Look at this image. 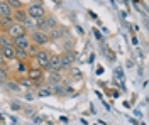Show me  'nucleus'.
<instances>
[{
	"instance_id": "2",
	"label": "nucleus",
	"mask_w": 149,
	"mask_h": 125,
	"mask_svg": "<svg viewBox=\"0 0 149 125\" xmlns=\"http://www.w3.org/2000/svg\"><path fill=\"white\" fill-rule=\"evenodd\" d=\"M29 39H31L32 44H36L39 48H42V46H46V44L51 42L47 32H42V30H31V32H29Z\"/></svg>"
},
{
	"instance_id": "15",
	"label": "nucleus",
	"mask_w": 149,
	"mask_h": 125,
	"mask_svg": "<svg viewBox=\"0 0 149 125\" xmlns=\"http://www.w3.org/2000/svg\"><path fill=\"white\" fill-rule=\"evenodd\" d=\"M51 95H53V90H51L49 85H42V86H39V90H37V96H39V98H42V96H51Z\"/></svg>"
},
{
	"instance_id": "5",
	"label": "nucleus",
	"mask_w": 149,
	"mask_h": 125,
	"mask_svg": "<svg viewBox=\"0 0 149 125\" xmlns=\"http://www.w3.org/2000/svg\"><path fill=\"white\" fill-rule=\"evenodd\" d=\"M5 34H7V36L12 39V41H14V39L20 37V36H24V34H27V30L24 29V26H22V24L12 22V24H10V27L5 30Z\"/></svg>"
},
{
	"instance_id": "28",
	"label": "nucleus",
	"mask_w": 149,
	"mask_h": 125,
	"mask_svg": "<svg viewBox=\"0 0 149 125\" xmlns=\"http://www.w3.org/2000/svg\"><path fill=\"white\" fill-rule=\"evenodd\" d=\"M0 63H2V64H3V63H5V61H3V58H2V54H0Z\"/></svg>"
},
{
	"instance_id": "4",
	"label": "nucleus",
	"mask_w": 149,
	"mask_h": 125,
	"mask_svg": "<svg viewBox=\"0 0 149 125\" xmlns=\"http://www.w3.org/2000/svg\"><path fill=\"white\" fill-rule=\"evenodd\" d=\"M59 59H61L63 71H70L74 63V59H76V52L74 51H63V54H59Z\"/></svg>"
},
{
	"instance_id": "8",
	"label": "nucleus",
	"mask_w": 149,
	"mask_h": 125,
	"mask_svg": "<svg viewBox=\"0 0 149 125\" xmlns=\"http://www.w3.org/2000/svg\"><path fill=\"white\" fill-rule=\"evenodd\" d=\"M29 44H31L29 34H24V36H20V37L14 39V48L15 49H24V51H27Z\"/></svg>"
},
{
	"instance_id": "22",
	"label": "nucleus",
	"mask_w": 149,
	"mask_h": 125,
	"mask_svg": "<svg viewBox=\"0 0 149 125\" xmlns=\"http://www.w3.org/2000/svg\"><path fill=\"white\" fill-rule=\"evenodd\" d=\"M5 85H7V88H9L10 91H15V93L20 90V86H19L17 81H10V79H7V81H5Z\"/></svg>"
},
{
	"instance_id": "10",
	"label": "nucleus",
	"mask_w": 149,
	"mask_h": 125,
	"mask_svg": "<svg viewBox=\"0 0 149 125\" xmlns=\"http://www.w3.org/2000/svg\"><path fill=\"white\" fill-rule=\"evenodd\" d=\"M0 54H2L3 61H14V59H15L14 46H3V48H0Z\"/></svg>"
},
{
	"instance_id": "7",
	"label": "nucleus",
	"mask_w": 149,
	"mask_h": 125,
	"mask_svg": "<svg viewBox=\"0 0 149 125\" xmlns=\"http://www.w3.org/2000/svg\"><path fill=\"white\" fill-rule=\"evenodd\" d=\"M27 78L32 81V83H36V81H39V79H42V76H44V69H41L39 66H29L27 68Z\"/></svg>"
},
{
	"instance_id": "9",
	"label": "nucleus",
	"mask_w": 149,
	"mask_h": 125,
	"mask_svg": "<svg viewBox=\"0 0 149 125\" xmlns=\"http://www.w3.org/2000/svg\"><path fill=\"white\" fill-rule=\"evenodd\" d=\"M26 19H27V10H26V7L17 9V10H12V20H14V22L22 24Z\"/></svg>"
},
{
	"instance_id": "24",
	"label": "nucleus",
	"mask_w": 149,
	"mask_h": 125,
	"mask_svg": "<svg viewBox=\"0 0 149 125\" xmlns=\"http://www.w3.org/2000/svg\"><path fill=\"white\" fill-rule=\"evenodd\" d=\"M9 79V73L5 68H0V85H5V81Z\"/></svg>"
},
{
	"instance_id": "14",
	"label": "nucleus",
	"mask_w": 149,
	"mask_h": 125,
	"mask_svg": "<svg viewBox=\"0 0 149 125\" xmlns=\"http://www.w3.org/2000/svg\"><path fill=\"white\" fill-rule=\"evenodd\" d=\"M0 17H12V9L7 2H0Z\"/></svg>"
},
{
	"instance_id": "26",
	"label": "nucleus",
	"mask_w": 149,
	"mask_h": 125,
	"mask_svg": "<svg viewBox=\"0 0 149 125\" xmlns=\"http://www.w3.org/2000/svg\"><path fill=\"white\" fill-rule=\"evenodd\" d=\"M24 98H26V102H32V100H34V95H32V93H26Z\"/></svg>"
},
{
	"instance_id": "20",
	"label": "nucleus",
	"mask_w": 149,
	"mask_h": 125,
	"mask_svg": "<svg viewBox=\"0 0 149 125\" xmlns=\"http://www.w3.org/2000/svg\"><path fill=\"white\" fill-rule=\"evenodd\" d=\"M7 3H9V7L12 10H17V9H22L24 7V2L22 0H5Z\"/></svg>"
},
{
	"instance_id": "17",
	"label": "nucleus",
	"mask_w": 149,
	"mask_h": 125,
	"mask_svg": "<svg viewBox=\"0 0 149 125\" xmlns=\"http://www.w3.org/2000/svg\"><path fill=\"white\" fill-rule=\"evenodd\" d=\"M3 46H14V41L5 32H0V48H3Z\"/></svg>"
},
{
	"instance_id": "16",
	"label": "nucleus",
	"mask_w": 149,
	"mask_h": 125,
	"mask_svg": "<svg viewBox=\"0 0 149 125\" xmlns=\"http://www.w3.org/2000/svg\"><path fill=\"white\" fill-rule=\"evenodd\" d=\"M44 19H46L47 32H49V30H53V29H56V27H58V20H56V17H54V15H47V14H46V17H44Z\"/></svg>"
},
{
	"instance_id": "27",
	"label": "nucleus",
	"mask_w": 149,
	"mask_h": 125,
	"mask_svg": "<svg viewBox=\"0 0 149 125\" xmlns=\"http://www.w3.org/2000/svg\"><path fill=\"white\" fill-rule=\"evenodd\" d=\"M10 106H12V110H20V108H22V105H20V103H15V102H14Z\"/></svg>"
},
{
	"instance_id": "3",
	"label": "nucleus",
	"mask_w": 149,
	"mask_h": 125,
	"mask_svg": "<svg viewBox=\"0 0 149 125\" xmlns=\"http://www.w3.org/2000/svg\"><path fill=\"white\" fill-rule=\"evenodd\" d=\"M31 59H34L36 66H39L41 69H44V71H46L47 64H49V59H51V51H47V49H39V51H37V54H36V56H32Z\"/></svg>"
},
{
	"instance_id": "21",
	"label": "nucleus",
	"mask_w": 149,
	"mask_h": 125,
	"mask_svg": "<svg viewBox=\"0 0 149 125\" xmlns=\"http://www.w3.org/2000/svg\"><path fill=\"white\" fill-rule=\"evenodd\" d=\"M36 30H42V32H47V26H46V19H36Z\"/></svg>"
},
{
	"instance_id": "18",
	"label": "nucleus",
	"mask_w": 149,
	"mask_h": 125,
	"mask_svg": "<svg viewBox=\"0 0 149 125\" xmlns=\"http://www.w3.org/2000/svg\"><path fill=\"white\" fill-rule=\"evenodd\" d=\"M14 20H12V17H0V30L2 32H5V30L10 27V24H12Z\"/></svg>"
},
{
	"instance_id": "6",
	"label": "nucleus",
	"mask_w": 149,
	"mask_h": 125,
	"mask_svg": "<svg viewBox=\"0 0 149 125\" xmlns=\"http://www.w3.org/2000/svg\"><path fill=\"white\" fill-rule=\"evenodd\" d=\"M46 71L47 73H61V71H63L59 54H51V59H49V64H47Z\"/></svg>"
},
{
	"instance_id": "1",
	"label": "nucleus",
	"mask_w": 149,
	"mask_h": 125,
	"mask_svg": "<svg viewBox=\"0 0 149 125\" xmlns=\"http://www.w3.org/2000/svg\"><path fill=\"white\" fill-rule=\"evenodd\" d=\"M26 10H27V17H31L34 20L46 17V7H44V3L41 0H34L29 7H26Z\"/></svg>"
},
{
	"instance_id": "25",
	"label": "nucleus",
	"mask_w": 149,
	"mask_h": 125,
	"mask_svg": "<svg viewBox=\"0 0 149 125\" xmlns=\"http://www.w3.org/2000/svg\"><path fill=\"white\" fill-rule=\"evenodd\" d=\"M17 83H19V86H26V88H29L31 85H32V81H31L27 76H26V78H20Z\"/></svg>"
},
{
	"instance_id": "11",
	"label": "nucleus",
	"mask_w": 149,
	"mask_h": 125,
	"mask_svg": "<svg viewBox=\"0 0 149 125\" xmlns=\"http://www.w3.org/2000/svg\"><path fill=\"white\" fill-rule=\"evenodd\" d=\"M63 83V75L61 73H49L47 76V85L54 86V85H61Z\"/></svg>"
},
{
	"instance_id": "29",
	"label": "nucleus",
	"mask_w": 149,
	"mask_h": 125,
	"mask_svg": "<svg viewBox=\"0 0 149 125\" xmlns=\"http://www.w3.org/2000/svg\"><path fill=\"white\" fill-rule=\"evenodd\" d=\"M0 2H5V0H0Z\"/></svg>"
},
{
	"instance_id": "12",
	"label": "nucleus",
	"mask_w": 149,
	"mask_h": 125,
	"mask_svg": "<svg viewBox=\"0 0 149 125\" xmlns=\"http://www.w3.org/2000/svg\"><path fill=\"white\" fill-rule=\"evenodd\" d=\"M47 36H49L51 41H56V39H59L61 36H66V29H65V27H56V29L49 30V32H47Z\"/></svg>"
},
{
	"instance_id": "13",
	"label": "nucleus",
	"mask_w": 149,
	"mask_h": 125,
	"mask_svg": "<svg viewBox=\"0 0 149 125\" xmlns=\"http://www.w3.org/2000/svg\"><path fill=\"white\" fill-rule=\"evenodd\" d=\"M14 51H15V59H17V61H20V63H27V61H31L27 51H24V49H15V48H14Z\"/></svg>"
},
{
	"instance_id": "23",
	"label": "nucleus",
	"mask_w": 149,
	"mask_h": 125,
	"mask_svg": "<svg viewBox=\"0 0 149 125\" xmlns=\"http://www.w3.org/2000/svg\"><path fill=\"white\" fill-rule=\"evenodd\" d=\"M39 46H36V44H32V42H31V44H29V48H27V54H29V58H32V56H36L37 54V51H39Z\"/></svg>"
},
{
	"instance_id": "19",
	"label": "nucleus",
	"mask_w": 149,
	"mask_h": 125,
	"mask_svg": "<svg viewBox=\"0 0 149 125\" xmlns=\"http://www.w3.org/2000/svg\"><path fill=\"white\" fill-rule=\"evenodd\" d=\"M22 26H24V29L26 30H36V20L34 19H31V17H27V19L24 20V22H22Z\"/></svg>"
}]
</instances>
